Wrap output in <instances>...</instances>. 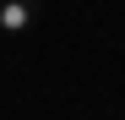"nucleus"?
Returning <instances> with one entry per match:
<instances>
[{
	"instance_id": "1",
	"label": "nucleus",
	"mask_w": 125,
	"mask_h": 120,
	"mask_svg": "<svg viewBox=\"0 0 125 120\" xmlns=\"http://www.w3.org/2000/svg\"><path fill=\"white\" fill-rule=\"evenodd\" d=\"M38 22V11H33V0H0V33H27Z\"/></svg>"
},
{
	"instance_id": "2",
	"label": "nucleus",
	"mask_w": 125,
	"mask_h": 120,
	"mask_svg": "<svg viewBox=\"0 0 125 120\" xmlns=\"http://www.w3.org/2000/svg\"><path fill=\"white\" fill-rule=\"evenodd\" d=\"M82 120H93V115H82Z\"/></svg>"
}]
</instances>
